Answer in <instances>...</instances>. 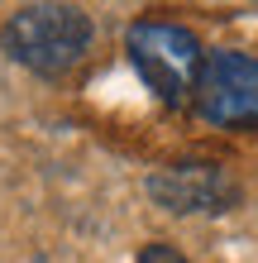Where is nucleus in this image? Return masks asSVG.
I'll use <instances>...</instances> for the list:
<instances>
[{"label": "nucleus", "mask_w": 258, "mask_h": 263, "mask_svg": "<svg viewBox=\"0 0 258 263\" xmlns=\"http://www.w3.org/2000/svg\"><path fill=\"white\" fill-rule=\"evenodd\" d=\"M125 48H129V63L139 67V77L148 82V91H158V101L182 105L196 96L206 48L191 29L163 24V20H139V24H129Z\"/></svg>", "instance_id": "obj_2"}, {"label": "nucleus", "mask_w": 258, "mask_h": 263, "mask_svg": "<svg viewBox=\"0 0 258 263\" xmlns=\"http://www.w3.org/2000/svg\"><path fill=\"white\" fill-rule=\"evenodd\" d=\"M196 115L220 129H258V58L220 48L206 53L201 82H196Z\"/></svg>", "instance_id": "obj_3"}, {"label": "nucleus", "mask_w": 258, "mask_h": 263, "mask_svg": "<svg viewBox=\"0 0 258 263\" xmlns=\"http://www.w3.org/2000/svg\"><path fill=\"white\" fill-rule=\"evenodd\" d=\"M86 43H91V20L77 5H57V0L19 5L0 29V48L38 77H63L67 67H77Z\"/></svg>", "instance_id": "obj_1"}, {"label": "nucleus", "mask_w": 258, "mask_h": 263, "mask_svg": "<svg viewBox=\"0 0 258 263\" xmlns=\"http://www.w3.org/2000/svg\"><path fill=\"white\" fill-rule=\"evenodd\" d=\"M139 263H187L172 244H144V254H139Z\"/></svg>", "instance_id": "obj_5"}, {"label": "nucleus", "mask_w": 258, "mask_h": 263, "mask_svg": "<svg viewBox=\"0 0 258 263\" xmlns=\"http://www.w3.org/2000/svg\"><path fill=\"white\" fill-rule=\"evenodd\" d=\"M148 196L172 215H220L239 206V182L220 163H168L148 177Z\"/></svg>", "instance_id": "obj_4"}]
</instances>
